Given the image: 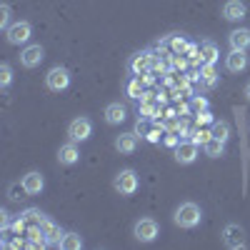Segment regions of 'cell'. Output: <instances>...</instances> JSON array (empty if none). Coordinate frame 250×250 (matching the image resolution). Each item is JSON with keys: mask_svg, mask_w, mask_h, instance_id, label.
<instances>
[{"mask_svg": "<svg viewBox=\"0 0 250 250\" xmlns=\"http://www.w3.org/2000/svg\"><path fill=\"white\" fill-rule=\"evenodd\" d=\"M10 83H13V68L8 65V62H3V65H0V88L8 90Z\"/></svg>", "mask_w": 250, "mask_h": 250, "instance_id": "obj_27", "label": "cell"}, {"mask_svg": "<svg viewBox=\"0 0 250 250\" xmlns=\"http://www.w3.org/2000/svg\"><path fill=\"white\" fill-rule=\"evenodd\" d=\"M180 143V138H178V133H168V135H165V145H170V148H175V145Z\"/></svg>", "mask_w": 250, "mask_h": 250, "instance_id": "obj_35", "label": "cell"}, {"mask_svg": "<svg viewBox=\"0 0 250 250\" xmlns=\"http://www.w3.org/2000/svg\"><path fill=\"white\" fill-rule=\"evenodd\" d=\"M45 60V50H43V45H38V43H33V45H25L23 50H20V65L23 68H38L40 62Z\"/></svg>", "mask_w": 250, "mask_h": 250, "instance_id": "obj_9", "label": "cell"}, {"mask_svg": "<svg viewBox=\"0 0 250 250\" xmlns=\"http://www.w3.org/2000/svg\"><path fill=\"white\" fill-rule=\"evenodd\" d=\"M138 78L143 80V85H145V88H150L153 83H155V73H153V70H148V73H143V75H138Z\"/></svg>", "mask_w": 250, "mask_h": 250, "instance_id": "obj_34", "label": "cell"}, {"mask_svg": "<svg viewBox=\"0 0 250 250\" xmlns=\"http://www.w3.org/2000/svg\"><path fill=\"white\" fill-rule=\"evenodd\" d=\"M140 100H145V103H158V100H155V93H153V90H145Z\"/></svg>", "mask_w": 250, "mask_h": 250, "instance_id": "obj_36", "label": "cell"}, {"mask_svg": "<svg viewBox=\"0 0 250 250\" xmlns=\"http://www.w3.org/2000/svg\"><path fill=\"white\" fill-rule=\"evenodd\" d=\"M133 235L140 240V243H153L158 235H160V225L153 220V218H140L133 228Z\"/></svg>", "mask_w": 250, "mask_h": 250, "instance_id": "obj_6", "label": "cell"}, {"mask_svg": "<svg viewBox=\"0 0 250 250\" xmlns=\"http://www.w3.org/2000/svg\"><path fill=\"white\" fill-rule=\"evenodd\" d=\"M200 80H203V85H205V88H213L215 83H218L215 65H208V62H203V68H200Z\"/></svg>", "mask_w": 250, "mask_h": 250, "instance_id": "obj_23", "label": "cell"}, {"mask_svg": "<svg viewBox=\"0 0 250 250\" xmlns=\"http://www.w3.org/2000/svg\"><path fill=\"white\" fill-rule=\"evenodd\" d=\"M45 85L50 93H62V90H68L70 88V73L68 68H62V65H55L48 70L45 75Z\"/></svg>", "mask_w": 250, "mask_h": 250, "instance_id": "obj_3", "label": "cell"}, {"mask_svg": "<svg viewBox=\"0 0 250 250\" xmlns=\"http://www.w3.org/2000/svg\"><path fill=\"white\" fill-rule=\"evenodd\" d=\"M245 68H248V55H245V50L230 48V53L225 55V70H228V73H243Z\"/></svg>", "mask_w": 250, "mask_h": 250, "instance_id": "obj_12", "label": "cell"}, {"mask_svg": "<svg viewBox=\"0 0 250 250\" xmlns=\"http://www.w3.org/2000/svg\"><path fill=\"white\" fill-rule=\"evenodd\" d=\"M60 248H62V250H80V248H83L80 233H65V238H62Z\"/></svg>", "mask_w": 250, "mask_h": 250, "instance_id": "obj_25", "label": "cell"}, {"mask_svg": "<svg viewBox=\"0 0 250 250\" xmlns=\"http://www.w3.org/2000/svg\"><path fill=\"white\" fill-rule=\"evenodd\" d=\"M188 135H190V140H193L195 145H205L208 140L213 138V133H210V130H203V128H195L193 133H188Z\"/></svg>", "mask_w": 250, "mask_h": 250, "instance_id": "obj_28", "label": "cell"}, {"mask_svg": "<svg viewBox=\"0 0 250 250\" xmlns=\"http://www.w3.org/2000/svg\"><path fill=\"white\" fill-rule=\"evenodd\" d=\"M125 93H128V98H130V100H140V98H143V93H145L143 80H140L138 75H133L128 83H125Z\"/></svg>", "mask_w": 250, "mask_h": 250, "instance_id": "obj_21", "label": "cell"}, {"mask_svg": "<svg viewBox=\"0 0 250 250\" xmlns=\"http://www.w3.org/2000/svg\"><path fill=\"white\" fill-rule=\"evenodd\" d=\"M200 220H203V210H200V205H195V203H180L175 208V213H173V223L178 228H185V230L198 228Z\"/></svg>", "mask_w": 250, "mask_h": 250, "instance_id": "obj_1", "label": "cell"}, {"mask_svg": "<svg viewBox=\"0 0 250 250\" xmlns=\"http://www.w3.org/2000/svg\"><path fill=\"white\" fill-rule=\"evenodd\" d=\"M190 108H193V113H203V110L210 108V103H208V98H203V95H193L190 98Z\"/></svg>", "mask_w": 250, "mask_h": 250, "instance_id": "obj_29", "label": "cell"}, {"mask_svg": "<svg viewBox=\"0 0 250 250\" xmlns=\"http://www.w3.org/2000/svg\"><path fill=\"white\" fill-rule=\"evenodd\" d=\"M90 135H93V123H90V118L80 115V118L70 120V125H68V138H70L73 143H85Z\"/></svg>", "mask_w": 250, "mask_h": 250, "instance_id": "obj_4", "label": "cell"}, {"mask_svg": "<svg viewBox=\"0 0 250 250\" xmlns=\"http://www.w3.org/2000/svg\"><path fill=\"white\" fill-rule=\"evenodd\" d=\"M138 148V133H120L115 138V150L120 155H130Z\"/></svg>", "mask_w": 250, "mask_h": 250, "instance_id": "obj_16", "label": "cell"}, {"mask_svg": "<svg viewBox=\"0 0 250 250\" xmlns=\"http://www.w3.org/2000/svg\"><path fill=\"white\" fill-rule=\"evenodd\" d=\"M210 133H213V138L228 143V138H230V125H228L225 120H215V123H213V128H210Z\"/></svg>", "mask_w": 250, "mask_h": 250, "instance_id": "obj_24", "label": "cell"}, {"mask_svg": "<svg viewBox=\"0 0 250 250\" xmlns=\"http://www.w3.org/2000/svg\"><path fill=\"white\" fill-rule=\"evenodd\" d=\"M33 35V25L28 23V20H18V23H13L8 30H5V38L10 45H25L28 40Z\"/></svg>", "mask_w": 250, "mask_h": 250, "instance_id": "obj_5", "label": "cell"}, {"mask_svg": "<svg viewBox=\"0 0 250 250\" xmlns=\"http://www.w3.org/2000/svg\"><path fill=\"white\" fill-rule=\"evenodd\" d=\"M200 58H203V62H208V65H215L218 62L220 50H218V45L213 43V40H203L200 43Z\"/></svg>", "mask_w": 250, "mask_h": 250, "instance_id": "obj_20", "label": "cell"}, {"mask_svg": "<svg viewBox=\"0 0 250 250\" xmlns=\"http://www.w3.org/2000/svg\"><path fill=\"white\" fill-rule=\"evenodd\" d=\"M23 218L28 220V225H40V228H43V223L48 220V218H45V213H40L38 208H28V210L23 213Z\"/></svg>", "mask_w": 250, "mask_h": 250, "instance_id": "obj_26", "label": "cell"}, {"mask_svg": "<svg viewBox=\"0 0 250 250\" xmlns=\"http://www.w3.org/2000/svg\"><path fill=\"white\" fill-rule=\"evenodd\" d=\"M153 53L150 50H140V53H135L130 60H128V73L130 75H143V73H148L150 70V65H153Z\"/></svg>", "mask_w": 250, "mask_h": 250, "instance_id": "obj_10", "label": "cell"}, {"mask_svg": "<svg viewBox=\"0 0 250 250\" xmlns=\"http://www.w3.org/2000/svg\"><path fill=\"white\" fill-rule=\"evenodd\" d=\"M43 233H45V238H48V245L50 248H60V243H62V238H65V230L55 223V220H45L43 223Z\"/></svg>", "mask_w": 250, "mask_h": 250, "instance_id": "obj_14", "label": "cell"}, {"mask_svg": "<svg viewBox=\"0 0 250 250\" xmlns=\"http://www.w3.org/2000/svg\"><path fill=\"white\" fill-rule=\"evenodd\" d=\"M208 123H213V115H210V110L195 113V125H198V128H200V125H208Z\"/></svg>", "mask_w": 250, "mask_h": 250, "instance_id": "obj_31", "label": "cell"}, {"mask_svg": "<svg viewBox=\"0 0 250 250\" xmlns=\"http://www.w3.org/2000/svg\"><path fill=\"white\" fill-rule=\"evenodd\" d=\"M223 18L230 20V23L243 20L245 18V3H240V0H228V3L223 5Z\"/></svg>", "mask_w": 250, "mask_h": 250, "instance_id": "obj_17", "label": "cell"}, {"mask_svg": "<svg viewBox=\"0 0 250 250\" xmlns=\"http://www.w3.org/2000/svg\"><path fill=\"white\" fill-rule=\"evenodd\" d=\"M228 43L235 50H248L250 48V30L248 28H235L230 35H228Z\"/></svg>", "mask_w": 250, "mask_h": 250, "instance_id": "obj_19", "label": "cell"}, {"mask_svg": "<svg viewBox=\"0 0 250 250\" xmlns=\"http://www.w3.org/2000/svg\"><path fill=\"white\" fill-rule=\"evenodd\" d=\"M190 110H193L190 105H180V108H178V115H188V113H190Z\"/></svg>", "mask_w": 250, "mask_h": 250, "instance_id": "obj_38", "label": "cell"}, {"mask_svg": "<svg viewBox=\"0 0 250 250\" xmlns=\"http://www.w3.org/2000/svg\"><path fill=\"white\" fill-rule=\"evenodd\" d=\"M20 185H23L25 195H40V193H43V188H45V178H43L40 170H30V173L23 175Z\"/></svg>", "mask_w": 250, "mask_h": 250, "instance_id": "obj_11", "label": "cell"}, {"mask_svg": "<svg viewBox=\"0 0 250 250\" xmlns=\"http://www.w3.org/2000/svg\"><path fill=\"white\" fill-rule=\"evenodd\" d=\"M158 48H163V50H168V53H173V55H183L185 53V48H188V40L183 38V35H168V38H163L160 43H158Z\"/></svg>", "mask_w": 250, "mask_h": 250, "instance_id": "obj_13", "label": "cell"}, {"mask_svg": "<svg viewBox=\"0 0 250 250\" xmlns=\"http://www.w3.org/2000/svg\"><path fill=\"white\" fill-rule=\"evenodd\" d=\"M203 150H205L208 158H223L225 155V143L218 140V138H210V140L203 145Z\"/></svg>", "mask_w": 250, "mask_h": 250, "instance_id": "obj_22", "label": "cell"}, {"mask_svg": "<svg viewBox=\"0 0 250 250\" xmlns=\"http://www.w3.org/2000/svg\"><path fill=\"white\" fill-rule=\"evenodd\" d=\"M183 55H188L190 60H193V58H198V55H200V45H195V43H188V48H185V53H183Z\"/></svg>", "mask_w": 250, "mask_h": 250, "instance_id": "obj_33", "label": "cell"}, {"mask_svg": "<svg viewBox=\"0 0 250 250\" xmlns=\"http://www.w3.org/2000/svg\"><path fill=\"white\" fill-rule=\"evenodd\" d=\"M0 28L3 30H8L10 28V5H0Z\"/></svg>", "mask_w": 250, "mask_h": 250, "instance_id": "obj_30", "label": "cell"}, {"mask_svg": "<svg viewBox=\"0 0 250 250\" xmlns=\"http://www.w3.org/2000/svg\"><path fill=\"white\" fill-rule=\"evenodd\" d=\"M113 188L120 193V195H125V198H130V195H135L138 193V188H140V178H138V173L135 170H120L115 178H113Z\"/></svg>", "mask_w": 250, "mask_h": 250, "instance_id": "obj_2", "label": "cell"}, {"mask_svg": "<svg viewBox=\"0 0 250 250\" xmlns=\"http://www.w3.org/2000/svg\"><path fill=\"white\" fill-rule=\"evenodd\" d=\"M125 118H128V108H125L123 103H110L105 108V123L108 125H120V123H125Z\"/></svg>", "mask_w": 250, "mask_h": 250, "instance_id": "obj_18", "label": "cell"}, {"mask_svg": "<svg viewBox=\"0 0 250 250\" xmlns=\"http://www.w3.org/2000/svg\"><path fill=\"white\" fill-rule=\"evenodd\" d=\"M223 245L230 248V250L245 248V230H243L240 225H235V223H228L223 228Z\"/></svg>", "mask_w": 250, "mask_h": 250, "instance_id": "obj_8", "label": "cell"}, {"mask_svg": "<svg viewBox=\"0 0 250 250\" xmlns=\"http://www.w3.org/2000/svg\"><path fill=\"white\" fill-rule=\"evenodd\" d=\"M135 133H138V135H148V118H138Z\"/></svg>", "mask_w": 250, "mask_h": 250, "instance_id": "obj_32", "label": "cell"}, {"mask_svg": "<svg viewBox=\"0 0 250 250\" xmlns=\"http://www.w3.org/2000/svg\"><path fill=\"white\" fill-rule=\"evenodd\" d=\"M173 65H175L178 70H185V68H188V62H185L183 58H175V60H173Z\"/></svg>", "mask_w": 250, "mask_h": 250, "instance_id": "obj_37", "label": "cell"}, {"mask_svg": "<svg viewBox=\"0 0 250 250\" xmlns=\"http://www.w3.org/2000/svg\"><path fill=\"white\" fill-rule=\"evenodd\" d=\"M245 98L250 100V83H248V85H245Z\"/></svg>", "mask_w": 250, "mask_h": 250, "instance_id": "obj_39", "label": "cell"}, {"mask_svg": "<svg viewBox=\"0 0 250 250\" xmlns=\"http://www.w3.org/2000/svg\"><path fill=\"white\" fill-rule=\"evenodd\" d=\"M200 145H195L193 140H180L175 148H173V158H175V163H180V165H190V163H195L198 160V155H200Z\"/></svg>", "mask_w": 250, "mask_h": 250, "instance_id": "obj_7", "label": "cell"}, {"mask_svg": "<svg viewBox=\"0 0 250 250\" xmlns=\"http://www.w3.org/2000/svg\"><path fill=\"white\" fill-rule=\"evenodd\" d=\"M78 160H80L78 143L68 140L65 145H60V150H58V163H60V165H75Z\"/></svg>", "mask_w": 250, "mask_h": 250, "instance_id": "obj_15", "label": "cell"}]
</instances>
